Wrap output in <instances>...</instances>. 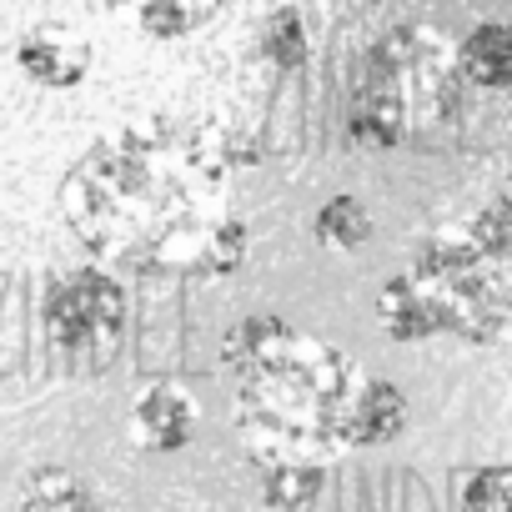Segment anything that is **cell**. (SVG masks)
<instances>
[{"label":"cell","instance_id":"obj_1","mask_svg":"<svg viewBox=\"0 0 512 512\" xmlns=\"http://www.w3.org/2000/svg\"><path fill=\"white\" fill-rule=\"evenodd\" d=\"M251 161L221 121L141 116L66 171L61 216L101 272L221 282L251 246L236 201V176Z\"/></svg>","mask_w":512,"mask_h":512},{"label":"cell","instance_id":"obj_2","mask_svg":"<svg viewBox=\"0 0 512 512\" xmlns=\"http://www.w3.org/2000/svg\"><path fill=\"white\" fill-rule=\"evenodd\" d=\"M231 417L256 462H322L357 452L352 422L367 372L317 332L282 317H241L221 342Z\"/></svg>","mask_w":512,"mask_h":512},{"label":"cell","instance_id":"obj_3","mask_svg":"<svg viewBox=\"0 0 512 512\" xmlns=\"http://www.w3.org/2000/svg\"><path fill=\"white\" fill-rule=\"evenodd\" d=\"M462 46L432 26H392L357 71L347 136L362 151H397L437 136L462 111Z\"/></svg>","mask_w":512,"mask_h":512},{"label":"cell","instance_id":"obj_4","mask_svg":"<svg viewBox=\"0 0 512 512\" xmlns=\"http://www.w3.org/2000/svg\"><path fill=\"white\" fill-rule=\"evenodd\" d=\"M41 327H46L51 357L66 372L96 377V372H106L121 357V342H126V292L101 267L71 272V277H61L51 287Z\"/></svg>","mask_w":512,"mask_h":512},{"label":"cell","instance_id":"obj_5","mask_svg":"<svg viewBox=\"0 0 512 512\" xmlns=\"http://www.w3.org/2000/svg\"><path fill=\"white\" fill-rule=\"evenodd\" d=\"M201 407L181 382H141L126 402V437L141 452H181L196 437Z\"/></svg>","mask_w":512,"mask_h":512},{"label":"cell","instance_id":"obj_6","mask_svg":"<svg viewBox=\"0 0 512 512\" xmlns=\"http://www.w3.org/2000/svg\"><path fill=\"white\" fill-rule=\"evenodd\" d=\"M21 71L46 91H76L91 76V41L66 21H36L16 46Z\"/></svg>","mask_w":512,"mask_h":512},{"label":"cell","instance_id":"obj_7","mask_svg":"<svg viewBox=\"0 0 512 512\" xmlns=\"http://www.w3.org/2000/svg\"><path fill=\"white\" fill-rule=\"evenodd\" d=\"M101 6L111 16L131 21L151 41H181V36L201 31L206 21H216L226 0H101Z\"/></svg>","mask_w":512,"mask_h":512},{"label":"cell","instance_id":"obj_8","mask_svg":"<svg viewBox=\"0 0 512 512\" xmlns=\"http://www.w3.org/2000/svg\"><path fill=\"white\" fill-rule=\"evenodd\" d=\"M377 322H382V332L392 337V342H427V337H437V332H447L442 327V312H437V302L417 287V277L412 272H402V277H392L382 292H377Z\"/></svg>","mask_w":512,"mask_h":512},{"label":"cell","instance_id":"obj_9","mask_svg":"<svg viewBox=\"0 0 512 512\" xmlns=\"http://www.w3.org/2000/svg\"><path fill=\"white\" fill-rule=\"evenodd\" d=\"M462 76H467V86L507 91L512 86V26H502V21L472 26L462 36Z\"/></svg>","mask_w":512,"mask_h":512},{"label":"cell","instance_id":"obj_10","mask_svg":"<svg viewBox=\"0 0 512 512\" xmlns=\"http://www.w3.org/2000/svg\"><path fill=\"white\" fill-rule=\"evenodd\" d=\"M407 427V397L397 382L387 377H367L362 397H357V422H352V437L357 447H382L392 437H402Z\"/></svg>","mask_w":512,"mask_h":512},{"label":"cell","instance_id":"obj_11","mask_svg":"<svg viewBox=\"0 0 512 512\" xmlns=\"http://www.w3.org/2000/svg\"><path fill=\"white\" fill-rule=\"evenodd\" d=\"M327 467L322 462H267L262 467V502L272 512H307L322 497Z\"/></svg>","mask_w":512,"mask_h":512},{"label":"cell","instance_id":"obj_12","mask_svg":"<svg viewBox=\"0 0 512 512\" xmlns=\"http://www.w3.org/2000/svg\"><path fill=\"white\" fill-rule=\"evenodd\" d=\"M312 226H317V241L332 251H362L372 241V211L357 196H327L317 206Z\"/></svg>","mask_w":512,"mask_h":512},{"label":"cell","instance_id":"obj_13","mask_svg":"<svg viewBox=\"0 0 512 512\" xmlns=\"http://www.w3.org/2000/svg\"><path fill=\"white\" fill-rule=\"evenodd\" d=\"M262 56H267L277 71H297V66H307V56H312V36H307V21H302L297 6H282V11L267 16V26H262Z\"/></svg>","mask_w":512,"mask_h":512},{"label":"cell","instance_id":"obj_14","mask_svg":"<svg viewBox=\"0 0 512 512\" xmlns=\"http://www.w3.org/2000/svg\"><path fill=\"white\" fill-rule=\"evenodd\" d=\"M457 512H512V462L477 467L457 492Z\"/></svg>","mask_w":512,"mask_h":512},{"label":"cell","instance_id":"obj_15","mask_svg":"<svg viewBox=\"0 0 512 512\" xmlns=\"http://www.w3.org/2000/svg\"><path fill=\"white\" fill-rule=\"evenodd\" d=\"M497 206H502V211H507V216H512V176H507V181H502V191H497Z\"/></svg>","mask_w":512,"mask_h":512},{"label":"cell","instance_id":"obj_16","mask_svg":"<svg viewBox=\"0 0 512 512\" xmlns=\"http://www.w3.org/2000/svg\"><path fill=\"white\" fill-rule=\"evenodd\" d=\"M362 6H387V0H362Z\"/></svg>","mask_w":512,"mask_h":512},{"label":"cell","instance_id":"obj_17","mask_svg":"<svg viewBox=\"0 0 512 512\" xmlns=\"http://www.w3.org/2000/svg\"><path fill=\"white\" fill-rule=\"evenodd\" d=\"M91 512H106V507H91Z\"/></svg>","mask_w":512,"mask_h":512}]
</instances>
